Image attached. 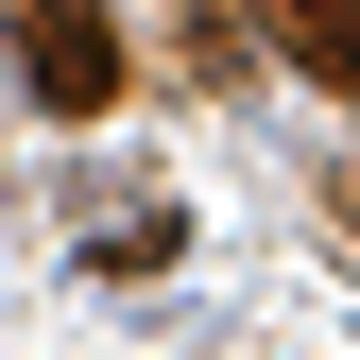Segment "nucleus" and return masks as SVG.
Returning <instances> with one entry per match:
<instances>
[{
  "mask_svg": "<svg viewBox=\"0 0 360 360\" xmlns=\"http://www.w3.org/2000/svg\"><path fill=\"white\" fill-rule=\"evenodd\" d=\"M275 34H292L309 86H360V0H275Z\"/></svg>",
  "mask_w": 360,
  "mask_h": 360,
  "instance_id": "7ed1b4c3",
  "label": "nucleus"
},
{
  "mask_svg": "<svg viewBox=\"0 0 360 360\" xmlns=\"http://www.w3.org/2000/svg\"><path fill=\"white\" fill-rule=\"evenodd\" d=\"M18 86L52 120H103L120 103V34H103V0H18Z\"/></svg>",
  "mask_w": 360,
  "mask_h": 360,
  "instance_id": "f257e3e1",
  "label": "nucleus"
},
{
  "mask_svg": "<svg viewBox=\"0 0 360 360\" xmlns=\"http://www.w3.org/2000/svg\"><path fill=\"white\" fill-rule=\"evenodd\" d=\"M189 257V206H103L86 223V275H172Z\"/></svg>",
  "mask_w": 360,
  "mask_h": 360,
  "instance_id": "f03ea898",
  "label": "nucleus"
}]
</instances>
